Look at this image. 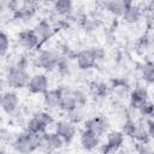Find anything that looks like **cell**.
Returning a JSON list of instances; mask_svg holds the SVG:
<instances>
[{
  "label": "cell",
  "mask_w": 154,
  "mask_h": 154,
  "mask_svg": "<svg viewBox=\"0 0 154 154\" xmlns=\"http://www.w3.org/2000/svg\"><path fill=\"white\" fill-rule=\"evenodd\" d=\"M41 144V134H34L30 131H24L16 137L13 141V148L20 154H30L38 149Z\"/></svg>",
  "instance_id": "6da1fadb"
},
{
  "label": "cell",
  "mask_w": 154,
  "mask_h": 154,
  "mask_svg": "<svg viewBox=\"0 0 154 154\" xmlns=\"http://www.w3.org/2000/svg\"><path fill=\"white\" fill-rule=\"evenodd\" d=\"M29 79L30 77H29L28 71L25 70V66H22L19 64L17 66H12L7 71V75H6L7 85L13 89H22L26 87Z\"/></svg>",
  "instance_id": "7a4b0ae2"
},
{
  "label": "cell",
  "mask_w": 154,
  "mask_h": 154,
  "mask_svg": "<svg viewBox=\"0 0 154 154\" xmlns=\"http://www.w3.org/2000/svg\"><path fill=\"white\" fill-rule=\"evenodd\" d=\"M53 118L47 112H40L35 114L26 124V131L34 132V134H43L46 132L47 128L53 124Z\"/></svg>",
  "instance_id": "3957f363"
},
{
  "label": "cell",
  "mask_w": 154,
  "mask_h": 154,
  "mask_svg": "<svg viewBox=\"0 0 154 154\" xmlns=\"http://www.w3.org/2000/svg\"><path fill=\"white\" fill-rule=\"evenodd\" d=\"M59 60H60L59 54L51 49H43L36 57L37 66L46 71H53L54 69H57Z\"/></svg>",
  "instance_id": "277c9868"
},
{
  "label": "cell",
  "mask_w": 154,
  "mask_h": 154,
  "mask_svg": "<svg viewBox=\"0 0 154 154\" xmlns=\"http://www.w3.org/2000/svg\"><path fill=\"white\" fill-rule=\"evenodd\" d=\"M97 59H96V54H95V49L94 48H89V49H82L76 54V63L78 69L81 70H89L93 66H95Z\"/></svg>",
  "instance_id": "5b68a950"
},
{
  "label": "cell",
  "mask_w": 154,
  "mask_h": 154,
  "mask_svg": "<svg viewBox=\"0 0 154 154\" xmlns=\"http://www.w3.org/2000/svg\"><path fill=\"white\" fill-rule=\"evenodd\" d=\"M18 105H19V97L16 91L10 90L0 94V107L5 113L7 114L14 113L16 109L18 108Z\"/></svg>",
  "instance_id": "8992f818"
},
{
  "label": "cell",
  "mask_w": 154,
  "mask_h": 154,
  "mask_svg": "<svg viewBox=\"0 0 154 154\" xmlns=\"http://www.w3.org/2000/svg\"><path fill=\"white\" fill-rule=\"evenodd\" d=\"M26 88L32 94H45L48 90V78L45 73H36L30 77Z\"/></svg>",
  "instance_id": "52a82bcc"
},
{
  "label": "cell",
  "mask_w": 154,
  "mask_h": 154,
  "mask_svg": "<svg viewBox=\"0 0 154 154\" xmlns=\"http://www.w3.org/2000/svg\"><path fill=\"white\" fill-rule=\"evenodd\" d=\"M107 129H108V123L103 117L90 118L85 122V125H84V130L94 134L97 137H101L102 135H105Z\"/></svg>",
  "instance_id": "ba28073f"
},
{
  "label": "cell",
  "mask_w": 154,
  "mask_h": 154,
  "mask_svg": "<svg viewBox=\"0 0 154 154\" xmlns=\"http://www.w3.org/2000/svg\"><path fill=\"white\" fill-rule=\"evenodd\" d=\"M54 132L65 143H70L76 135V128L69 120H59L55 123V131Z\"/></svg>",
  "instance_id": "9c48e42d"
},
{
  "label": "cell",
  "mask_w": 154,
  "mask_h": 154,
  "mask_svg": "<svg viewBox=\"0 0 154 154\" xmlns=\"http://www.w3.org/2000/svg\"><path fill=\"white\" fill-rule=\"evenodd\" d=\"M123 142H124V135L122 131H111L107 135V141L105 146L102 147L103 154H112L119 150Z\"/></svg>",
  "instance_id": "30bf717a"
},
{
  "label": "cell",
  "mask_w": 154,
  "mask_h": 154,
  "mask_svg": "<svg viewBox=\"0 0 154 154\" xmlns=\"http://www.w3.org/2000/svg\"><path fill=\"white\" fill-rule=\"evenodd\" d=\"M64 141L55 134H47L43 132L41 134V144L40 148H45L46 150H58L64 146Z\"/></svg>",
  "instance_id": "8fae6325"
},
{
  "label": "cell",
  "mask_w": 154,
  "mask_h": 154,
  "mask_svg": "<svg viewBox=\"0 0 154 154\" xmlns=\"http://www.w3.org/2000/svg\"><path fill=\"white\" fill-rule=\"evenodd\" d=\"M18 41H19V45L22 47H24L25 49H34L36 47L40 46V41H38V37L37 35L35 34L34 29L30 30V29H26V30H23L18 34Z\"/></svg>",
  "instance_id": "7c38bea8"
},
{
  "label": "cell",
  "mask_w": 154,
  "mask_h": 154,
  "mask_svg": "<svg viewBox=\"0 0 154 154\" xmlns=\"http://www.w3.org/2000/svg\"><path fill=\"white\" fill-rule=\"evenodd\" d=\"M147 101H149V94H148L147 88L137 87L131 91V94H130V103H131L132 108L138 109Z\"/></svg>",
  "instance_id": "4fadbf2b"
},
{
  "label": "cell",
  "mask_w": 154,
  "mask_h": 154,
  "mask_svg": "<svg viewBox=\"0 0 154 154\" xmlns=\"http://www.w3.org/2000/svg\"><path fill=\"white\" fill-rule=\"evenodd\" d=\"M64 90L61 88L58 89H49L43 94V103L48 108H57L60 105V100L63 96Z\"/></svg>",
  "instance_id": "5bb4252c"
},
{
  "label": "cell",
  "mask_w": 154,
  "mask_h": 154,
  "mask_svg": "<svg viewBox=\"0 0 154 154\" xmlns=\"http://www.w3.org/2000/svg\"><path fill=\"white\" fill-rule=\"evenodd\" d=\"M141 17H142V10L140 6L135 5L134 2H131L122 14V19L126 24H135L141 19Z\"/></svg>",
  "instance_id": "9a60e30c"
},
{
  "label": "cell",
  "mask_w": 154,
  "mask_h": 154,
  "mask_svg": "<svg viewBox=\"0 0 154 154\" xmlns=\"http://www.w3.org/2000/svg\"><path fill=\"white\" fill-rule=\"evenodd\" d=\"M34 31H35V34H36L37 37H38L40 45L43 43V42H46V41L53 35V30H52L51 24H49L47 20H45V19L40 20V22L36 24V26L34 28Z\"/></svg>",
  "instance_id": "2e32d148"
},
{
  "label": "cell",
  "mask_w": 154,
  "mask_h": 154,
  "mask_svg": "<svg viewBox=\"0 0 154 154\" xmlns=\"http://www.w3.org/2000/svg\"><path fill=\"white\" fill-rule=\"evenodd\" d=\"M81 144L85 150H93L100 144V137L95 136L94 134L84 130L81 134Z\"/></svg>",
  "instance_id": "e0dca14e"
},
{
  "label": "cell",
  "mask_w": 154,
  "mask_h": 154,
  "mask_svg": "<svg viewBox=\"0 0 154 154\" xmlns=\"http://www.w3.org/2000/svg\"><path fill=\"white\" fill-rule=\"evenodd\" d=\"M131 4V1H125V0H113L106 2V8L114 16H120L124 13L126 7Z\"/></svg>",
  "instance_id": "ac0fdd59"
},
{
  "label": "cell",
  "mask_w": 154,
  "mask_h": 154,
  "mask_svg": "<svg viewBox=\"0 0 154 154\" xmlns=\"http://www.w3.org/2000/svg\"><path fill=\"white\" fill-rule=\"evenodd\" d=\"M77 102L72 95L71 91H66V93H63V96H61V100H60V105H59V108L66 113H70L72 112L75 108H77Z\"/></svg>",
  "instance_id": "d6986e66"
},
{
  "label": "cell",
  "mask_w": 154,
  "mask_h": 154,
  "mask_svg": "<svg viewBox=\"0 0 154 154\" xmlns=\"http://www.w3.org/2000/svg\"><path fill=\"white\" fill-rule=\"evenodd\" d=\"M131 137L135 138L138 143H146V144H148V143H150V141H152V137L149 136V134H148V131H147L144 124H142V123L136 124L135 131H134V134H132Z\"/></svg>",
  "instance_id": "ffe728a7"
},
{
  "label": "cell",
  "mask_w": 154,
  "mask_h": 154,
  "mask_svg": "<svg viewBox=\"0 0 154 154\" xmlns=\"http://www.w3.org/2000/svg\"><path fill=\"white\" fill-rule=\"evenodd\" d=\"M141 75L144 82L148 84H152L154 82V65L152 61H146L141 66Z\"/></svg>",
  "instance_id": "44dd1931"
},
{
  "label": "cell",
  "mask_w": 154,
  "mask_h": 154,
  "mask_svg": "<svg viewBox=\"0 0 154 154\" xmlns=\"http://www.w3.org/2000/svg\"><path fill=\"white\" fill-rule=\"evenodd\" d=\"M72 2L70 0H58L53 4V10L58 13V14H69L72 10Z\"/></svg>",
  "instance_id": "7402d4cb"
},
{
  "label": "cell",
  "mask_w": 154,
  "mask_h": 154,
  "mask_svg": "<svg viewBox=\"0 0 154 154\" xmlns=\"http://www.w3.org/2000/svg\"><path fill=\"white\" fill-rule=\"evenodd\" d=\"M137 111L141 113V116H143V117H146V118H153L154 106H153L152 101H147V102L143 103Z\"/></svg>",
  "instance_id": "603a6c76"
},
{
  "label": "cell",
  "mask_w": 154,
  "mask_h": 154,
  "mask_svg": "<svg viewBox=\"0 0 154 154\" xmlns=\"http://www.w3.org/2000/svg\"><path fill=\"white\" fill-rule=\"evenodd\" d=\"M8 48H10V38L4 31H0V57H4L8 52Z\"/></svg>",
  "instance_id": "cb8c5ba5"
},
{
  "label": "cell",
  "mask_w": 154,
  "mask_h": 154,
  "mask_svg": "<svg viewBox=\"0 0 154 154\" xmlns=\"http://www.w3.org/2000/svg\"><path fill=\"white\" fill-rule=\"evenodd\" d=\"M135 128H136V123L131 118H128V119H125V122L123 124L122 132H123L124 136H132V134L135 131Z\"/></svg>",
  "instance_id": "d4e9b609"
},
{
  "label": "cell",
  "mask_w": 154,
  "mask_h": 154,
  "mask_svg": "<svg viewBox=\"0 0 154 154\" xmlns=\"http://www.w3.org/2000/svg\"><path fill=\"white\" fill-rule=\"evenodd\" d=\"M71 93H72L78 107H82V106H84L87 103V95H85V93L83 90L77 89V90H72Z\"/></svg>",
  "instance_id": "484cf974"
},
{
  "label": "cell",
  "mask_w": 154,
  "mask_h": 154,
  "mask_svg": "<svg viewBox=\"0 0 154 154\" xmlns=\"http://www.w3.org/2000/svg\"><path fill=\"white\" fill-rule=\"evenodd\" d=\"M69 114V122L70 123H72L73 125L76 124V123H79L82 119H83V112L81 111V108L79 107H77V108H75L72 112H70V113H67Z\"/></svg>",
  "instance_id": "4316f807"
},
{
  "label": "cell",
  "mask_w": 154,
  "mask_h": 154,
  "mask_svg": "<svg viewBox=\"0 0 154 154\" xmlns=\"http://www.w3.org/2000/svg\"><path fill=\"white\" fill-rule=\"evenodd\" d=\"M137 152H138V154H154L153 148H152V146L149 143L148 144H146V143H138L137 144Z\"/></svg>",
  "instance_id": "83f0119b"
},
{
  "label": "cell",
  "mask_w": 154,
  "mask_h": 154,
  "mask_svg": "<svg viewBox=\"0 0 154 154\" xmlns=\"http://www.w3.org/2000/svg\"><path fill=\"white\" fill-rule=\"evenodd\" d=\"M144 126H146L149 136L153 138V136H154V120H153V118H147Z\"/></svg>",
  "instance_id": "f1b7e54d"
},
{
  "label": "cell",
  "mask_w": 154,
  "mask_h": 154,
  "mask_svg": "<svg viewBox=\"0 0 154 154\" xmlns=\"http://www.w3.org/2000/svg\"><path fill=\"white\" fill-rule=\"evenodd\" d=\"M0 154H6V153H5V152H4V150L0 148Z\"/></svg>",
  "instance_id": "f546056e"
},
{
  "label": "cell",
  "mask_w": 154,
  "mask_h": 154,
  "mask_svg": "<svg viewBox=\"0 0 154 154\" xmlns=\"http://www.w3.org/2000/svg\"><path fill=\"white\" fill-rule=\"evenodd\" d=\"M0 94H1V84H0Z\"/></svg>",
  "instance_id": "4dcf8cb0"
}]
</instances>
